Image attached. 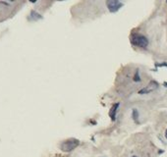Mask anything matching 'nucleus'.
I'll list each match as a JSON object with an SVG mask.
<instances>
[{
	"mask_svg": "<svg viewBox=\"0 0 167 157\" xmlns=\"http://www.w3.org/2000/svg\"><path fill=\"white\" fill-rule=\"evenodd\" d=\"M79 144H80V141L77 138H69V139L64 140L60 144V149L64 152H70V151L74 150Z\"/></svg>",
	"mask_w": 167,
	"mask_h": 157,
	"instance_id": "f257e3e1",
	"label": "nucleus"
},
{
	"mask_svg": "<svg viewBox=\"0 0 167 157\" xmlns=\"http://www.w3.org/2000/svg\"><path fill=\"white\" fill-rule=\"evenodd\" d=\"M131 43L138 47L146 48L148 45V39L141 34H133L131 37Z\"/></svg>",
	"mask_w": 167,
	"mask_h": 157,
	"instance_id": "f03ea898",
	"label": "nucleus"
},
{
	"mask_svg": "<svg viewBox=\"0 0 167 157\" xmlns=\"http://www.w3.org/2000/svg\"><path fill=\"white\" fill-rule=\"evenodd\" d=\"M106 5L110 12L115 13L123 6V3L121 1H117V0H110V1L106 2Z\"/></svg>",
	"mask_w": 167,
	"mask_h": 157,
	"instance_id": "7ed1b4c3",
	"label": "nucleus"
},
{
	"mask_svg": "<svg viewBox=\"0 0 167 157\" xmlns=\"http://www.w3.org/2000/svg\"><path fill=\"white\" fill-rule=\"evenodd\" d=\"M157 88H158V82H155V81H151V82H149V83H148L146 88H144L142 89H141V90L139 91V93H140V94L149 93V92H151V91L155 90Z\"/></svg>",
	"mask_w": 167,
	"mask_h": 157,
	"instance_id": "20e7f679",
	"label": "nucleus"
},
{
	"mask_svg": "<svg viewBox=\"0 0 167 157\" xmlns=\"http://www.w3.org/2000/svg\"><path fill=\"white\" fill-rule=\"evenodd\" d=\"M119 103H115V104H113L112 107L110 108L109 110V117L111 118L112 121H115L116 119V112H117V109H118V107H119Z\"/></svg>",
	"mask_w": 167,
	"mask_h": 157,
	"instance_id": "39448f33",
	"label": "nucleus"
},
{
	"mask_svg": "<svg viewBox=\"0 0 167 157\" xmlns=\"http://www.w3.org/2000/svg\"><path fill=\"white\" fill-rule=\"evenodd\" d=\"M42 19V17L39 15V13H37L35 11H32L31 12V20H39Z\"/></svg>",
	"mask_w": 167,
	"mask_h": 157,
	"instance_id": "423d86ee",
	"label": "nucleus"
},
{
	"mask_svg": "<svg viewBox=\"0 0 167 157\" xmlns=\"http://www.w3.org/2000/svg\"><path fill=\"white\" fill-rule=\"evenodd\" d=\"M133 118L135 120L136 122L138 121V118H139V112L137 111V109H134L133 110Z\"/></svg>",
	"mask_w": 167,
	"mask_h": 157,
	"instance_id": "0eeeda50",
	"label": "nucleus"
},
{
	"mask_svg": "<svg viewBox=\"0 0 167 157\" xmlns=\"http://www.w3.org/2000/svg\"><path fill=\"white\" fill-rule=\"evenodd\" d=\"M134 81H135V82H140V81H141V78H140V76H139V71L136 72V75H135V77H134Z\"/></svg>",
	"mask_w": 167,
	"mask_h": 157,
	"instance_id": "6e6552de",
	"label": "nucleus"
},
{
	"mask_svg": "<svg viewBox=\"0 0 167 157\" xmlns=\"http://www.w3.org/2000/svg\"><path fill=\"white\" fill-rule=\"evenodd\" d=\"M155 66H156V67H163V66H165V67H167V63H161V64H155Z\"/></svg>",
	"mask_w": 167,
	"mask_h": 157,
	"instance_id": "1a4fd4ad",
	"label": "nucleus"
},
{
	"mask_svg": "<svg viewBox=\"0 0 167 157\" xmlns=\"http://www.w3.org/2000/svg\"><path fill=\"white\" fill-rule=\"evenodd\" d=\"M163 86H164V87H165V88H167V82H164V83H163Z\"/></svg>",
	"mask_w": 167,
	"mask_h": 157,
	"instance_id": "9d476101",
	"label": "nucleus"
},
{
	"mask_svg": "<svg viewBox=\"0 0 167 157\" xmlns=\"http://www.w3.org/2000/svg\"><path fill=\"white\" fill-rule=\"evenodd\" d=\"M165 138H166V139H167V129H166V131H165Z\"/></svg>",
	"mask_w": 167,
	"mask_h": 157,
	"instance_id": "9b49d317",
	"label": "nucleus"
},
{
	"mask_svg": "<svg viewBox=\"0 0 167 157\" xmlns=\"http://www.w3.org/2000/svg\"><path fill=\"white\" fill-rule=\"evenodd\" d=\"M132 157H137V156H132Z\"/></svg>",
	"mask_w": 167,
	"mask_h": 157,
	"instance_id": "f8f14e48",
	"label": "nucleus"
},
{
	"mask_svg": "<svg viewBox=\"0 0 167 157\" xmlns=\"http://www.w3.org/2000/svg\"><path fill=\"white\" fill-rule=\"evenodd\" d=\"M166 2H167V1H166Z\"/></svg>",
	"mask_w": 167,
	"mask_h": 157,
	"instance_id": "ddd939ff",
	"label": "nucleus"
}]
</instances>
